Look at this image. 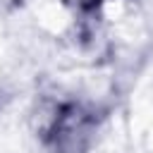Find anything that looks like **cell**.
Returning <instances> with one entry per match:
<instances>
[{
  "instance_id": "6da1fadb",
  "label": "cell",
  "mask_w": 153,
  "mask_h": 153,
  "mask_svg": "<svg viewBox=\"0 0 153 153\" xmlns=\"http://www.w3.org/2000/svg\"><path fill=\"white\" fill-rule=\"evenodd\" d=\"M86 131H88V117L76 105H69V108L60 110V115L55 117L53 129H50V139H53L55 151L76 153L84 148Z\"/></svg>"
}]
</instances>
